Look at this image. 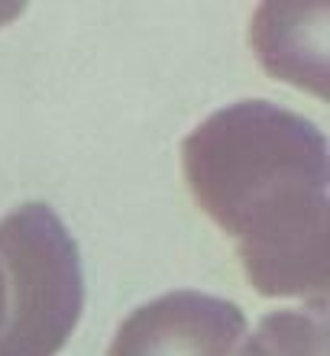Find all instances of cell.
Here are the masks:
<instances>
[{
    "label": "cell",
    "mask_w": 330,
    "mask_h": 356,
    "mask_svg": "<svg viewBox=\"0 0 330 356\" xmlns=\"http://www.w3.org/2000/svg\"><path fill=\"white\" fill-rule=\"evenodd\" d=\"M10 330V279H7V266L0 259V347L7 340Z\"/></svg>",
    "instance_id": "5"
},
{
    "label": "cell",
    "mask_w": 330,
    "mask_h": 356,
    "mask_svg": "<svg viewBox=\"0 0 330 356\" xmlns=\"http://www.w3.org/2000/svg\"><path fill=\"white\" fill-rule=\"evenodd\" d=\"M195 201L269 298L327 295V140L272 101H236L181 143Z\"/></svg>",
    "instance_id": "1"
},
{
    "label": "cell",
    "mask_w": 330,
    "mask_h": 356,
    "mask_svg": "<svg viewBox=\"0 0 330 356\" xmlns=\"http://www.w3.org/2000/svg\"><path fill=\"white\" fill-rule=\"evenodd\" d=\"M246 337L240 305L201 291H169L123 321L107 356H236Z\"/></svg>",
    "instance_id": "3"
},
{
    "label": "cell",
    "mask_w": 330,
    "mask_h": 356,
    "mask_svg": "<svg viewBox=\"0 0 330 356\" xmlns=\"http://www.w3.org/2000/svg\"><path fill=\"white\" fill-rule=\"evenodd\" d=\"M243 356H327V298L265 314Z\"/></svg>",
    "instance_id": "4"
},
{
    "label": "cell",
    "mask_w": 330,
    "mask_h": 356,
    "mask_svg": "<svg viewBox=\"0 0 330 356\" xmlns=\"http://www.w3.org/2000/svg\"><path fill=\"white\" fill-rule=\"evenodd\" d=\"M0 259L10 279V330L0 356H56L85 308V272L75 236L42 201L0 220Z\"/></svg>",
    "instance_id": "2"
}]
</instances>
